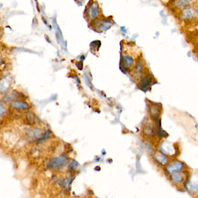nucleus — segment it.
I'll return each mask as SVG.
<instances>
[{"label":"nucleus","mask_w":198,"mask_h":198,"mask_svg":"<svg viewBox=\"0 0 198 198\" xmlns=\"http://www.w3.org/2000/svg\"><path fill=\"white\" fill-rule=\"evenodd\" d=\"M2 34V31L1 30V29H0V37H1Z\"/></svg>","instance_id":"nucleus-15"},{"label":"nucleus","mask_w":198,"mask_h":198,"mask_svg":"<svg viewBox=\"0 0 198 198\" xmlns=\"http://www.w3.org/2000/svg\"><path fill=\"white\" fill-rule=\"evenodd\" d=\"M12 77L7 75L0 81V91L5 92L8 91L11 86Z\"/></svg>","instance_id":"nucleus-3"},{"label":"nucleus","mask_w":198,"mask_h":198,"mask_svg":"<svg viewBox=\"0 0 198 198\" xmlns=\"http://www.w3.org/2000/svg\"><path fill=\"white\" fill-rule=\"evenodd\" d=\"M1 59H0V63H1Z\"/></svg>","instance_id":"nucleus-16"},{"label":"nucleus","mask_w":198,"mask_h":198,"mask_svg":"<svg viewBox=\"0 0 198 198\" xmlns=\"http://www.w3.org/2000/svg\"><path fill=\"white\" fill-rule=\"evenodd\" d=\"M198 198V197H197V198Z\"/></svg>","instance_id":"nucleus-17"},{"label":"nucleus","mask_w":198,"mask_h":198,"mask_svg":"<svg viewBox=\"0 0 198 198\" xmlns=\"http://www.w3.org/2000/svg\"><path fill=\"white\" fill-rule=\"evenodd\" d=\"M190 190L194 192H198V177L192 179L189 183Z\"/></svg>","instance_id":"nucleus-8"},{"label":"nucleus","mask_w":198,"mask_h":198,"mask_svg":"<svg viewBox=\"0 0 198 198\" xmlns=\"http://www.w3.org/2000/svg\"><path fill=\"white\" fill-rule=\"evenodd\" d=\"M68 159L66 155H61L57 158L52 159L48 164V166L52 169H60L67 165Z\"/></svg>","instance_id":"nucleus-1"},{"label":"nucleus","mask_w":198,"mask_h":198,"mask_svg":"<svg viewBox=\"0 0 198 198\" xmlns=\"http://www.w3.org/2000/svg\"><path fill=\"white\" fill-rule=\"evenodd\" d=\"M151 82V78L148 77H146L141 79V85L143 87L145 88L150 85Z\"/></svg>","instance_id":"nucleus-10"},{"label":"nucleus","mask_w":198,"mask_h":198,"mask_svg":"<svg viewBox=\"0 0 198 198\" xmlns=\"http://www.w3.org/2000/svg\"><path fill=\"white\" fill-rule=\"evenodd\" d=\"M26 132L27 135L31 138H37L41 134V131L39 129H29Z\"/></svg>","instance_id":"nucleus-7"},{"label":"nucleus","mask_w":198,"mask_h":198,"mask_svg":"<svg viewBox=\"0 0 198 198\" xmlns=\"http://www.w3.org/2000/svg\"><path fill=\"white\" fill-rule=\"evenodd\" d=\"M184 167V164L181 162H177L175 163L172 164L168 166L167 168V170L168 172L172 174V173L174 172H179L181 171Z\"/></svg>","instance_id":"nucleus-4"},{"label":"nucleus","mask_w":198,"mask_h":198,"mask_svg":"<svg viewBox=\"0 0 198 198\" xmlns=\"http://www.w3.org/2000/svg\"><path fill=\"white\" fill-rule=\"evenodd\" d=\"M192 1V0H177L176 5L178 7H185Z\"/></svg>","instance_id":"nucleus-9"},{"label":"nucleus","mask_w":198,"mask_h":198,"mask_svg":"<svg viewBox=\"0 0 198 198\" xmlns=\"http://www.w3.org/2000/svg\"><path fill=\"white\" fill-rule=\"evenodd\" d=\"M99 13V11H98V6L97 5H95L92 7V9H91V16L93 19L97 17Z\"/></svg>","instance_id":"nucleus-11"},{"label":"nucleus","mask_w":198,"mask_h":198,"mask_svg":"<svg viewBox=\"0 0 198 198\" xmlns=\"http://www.w3.org/2000/svg\"><path fill=\"white\" fill-rule=\"evenodd\" d=\"M7 108L5 107L4 105H3L2 104H0V117H1L2 115L4 114L5 112H6Z\"/></svg>","instance_id":"nucleus-14"},{"label":"nucleus","mask_w":198,"mask_h":198,"mask_svg":"<svg viewBox=\"0 0 198 198\" xmlns=\"http://www.w3.org/2000/svg\"><path fill=\"white\" fill-rule=\"evenodd\" d=\"M12 107L13 108L19 110H27L29 108V105L24 101H14L12 104Z\"/></svg>","instance_id":"nucleus-5"},{"label":"nucleus","mask_w":198,"mask_h":198,"mask_svg":"<svg viewBox=\"0 0 198 198\" xmlns=\"http://www.w3.org/2000/svg\"><path fill=\"white\" fill-rule=\"evenodd\" d=\"M156 159L159 162H160L162 164H165L167 162V159L162 154H158V155H156Z\"/></svg>","instance_id":"nucleus-12"},{"label":"nucleus","mask_w":198,"mask_h":198,"mask_svg":"<svg viewBox=\"0 0 198 198\" xmlns=\"http://www.w3.org/2000/svg\"><path fill=\"white\" fill-rule=\"evenodd\" d=\"M27 119L29 120V122H35V120L37 119L36 117H35V115L33 114H32L31 112H30L29 114L27 115Z\"/></svg>","instance_id":"nucleus-13"},{"label":"nucleus","mask_w":198,"mask_h":198,"mask_svg":"<svg viewBox=\"0 0 198 198\" xmlns=\"http://www.w3.org/2000/svg\"><path fill=\"white\" fill-rule=\"evenodd\" d=\"M184 174L180 171L172 173V179L176 183H181L184 180Z\"/></svg>","instance_id":"nucleus-6"},{"label":"nucleus","mask_w":198,"mask_h":198,"mask_svg":"<svg viewBox=\"0 0 198 198\" xmlns=\"http://www.w3.org/2000/svg\"><path fill=\"white\" fill-rule=\"evenodd\" d=\"M198 15V11L194 8L188 7L183 11L181 14V18L184 20H191Z\"/></svg>","instance_id":"nucleus-2"}]
</instances>
